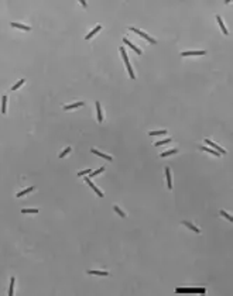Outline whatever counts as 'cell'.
<instances>
[{
	"mask_svg": "<svg viewBox=\"0 0 233 296\" xmlns=\"http://www.w3.org/2000/svg\"><path fill=\"white\" fill-rule=\"evenodd\" d=\"M130 30H132V31H134V32H136V34H138L140 37H143V38H144V40H147V41H148V42H151V44H155V40H154V38H151V37H150V35H147L146 32L140 31V30H138V28H134V27H132V28H130Z\"/></svg>",
	"mask_w": 233,
	"mask_h": 296,
	"instance_id": "6da1fadb",
	"label": "cell"
},
{
	"mask_svg": "<svg viewBox=\"0 0 233 296\" xmlns=\"http://www.w3.org/2000/svg\"><path fill=\"white\" fill-rule=\"evenodd\" d=\"M206 144H208V145H211L212 148H215V151H218L220 155H226V150H225V148H222L220 145H218V144H215L213 141H211V140H206Z\"/></svg>",
	"mask_w": 233,
	"mask_h": 296,
	"instance_id": "7a4b0ae2",
	"label": "cell"
},
{
	"mask_svg": "<svg viewBox=\"0 0 233 296\" xmlns=\"http://www.w3.org/2000/svg\"><path fill=\"white\" fill-rule=\"evenodd\" d=\"M85 182H86V183L89 185V186H91V188L93 189V190H95V192H96V195H97V196H99V197H103V193H102V192L99 190V189H97V188L95 186V185H93V183L91 182V179H89V178H85Z\"/></svg>",
	"mask_w": 233,
	"mask_h": 296,
	"instance_id": "3957f363",
	"label": "cell"
},
{
	"mask_svg": "<svg viewBox=\"0 0 233 296\" xmlns=\"http://www.w3.org/2000/svg\"><path fill=\"white\" fill-rule=\"evenodd\" d=\"M92 152H93V154H96L97 157H102L103 159H106V161H112V159H113L112 157H110V155H106V154L100 152V151H97V150H92Z\"/></svg>",
	"mask_w": 233,
	"mask_h": 296,
	"instance_id": "277c9868",
	"label": "cell"
},
{
	"mask_svg": "<svg viewBox=\"0 0 233 296\" xmlns=\"http://www.w3.org/2000/svg\"><path fill=\"white\" fill-rule=\"evenodd\" d=\"M123 41H124V44H127V45H129V47H130V48H132V49H134V51H136V52H137V54H138V55H141V54H143V52H141V49H140V48H137V47H136V45H133V44H132V42H130V41H129L127 38H123Z\"/></svg>",
	"mask_w": 233,
	"mask_h": 296,
	"instance_id": "5b68a950",
	"label": "cell"
},
{
	"mask_svg": "<svg viewBox=\"0 0 233 296\" xmlns=\"http://www.w3.org/2000/svg\"><path fill=\"white\" fill-rule=\"evenodd\" d=\"M182 56H189V55H205V51H188V52H182Z\"/></svg>",
	"mask_w": 233,
	"mask_h": 296,
	"instance_id": "8992f818",
	"label": "cell"
},
{
	"mask_svg": "<svg viewBox=\"0 0 233 296\" xmlns=\"http://www.w3.org/2000/svg\"><path fill=\"white\" fill-rule=\"evenodd\" d=\"M165 175H167V185H168V189H173V183H171V171L170 168H165Z\"/></svg>",
	"mask_w": 233,
	"mask_h": 296,
	"instance_id": "52a82bcc",
	"label": "cell"
},
{
	"mask_svg": "<svg viewBox=\"0 0 233 296\" xmlns=\"http://www.w3.org/2000/svg\"><path fill=\"white\" fill-rule=\"evenodd\" d=\"M85 103L83 102H78V103H72V104H69V106H65V110H72V109H76V107H82Z\"/></svg>",
	"mask_w": 233,
	"mask_h": 296,
	"instance_id": "ba28073f",
	"label": "cell"
},
{
	"mask_svg": "<svg viewBox=\"0 0 233 296\" xmlns=\"http://www.w3.org/2000/svg\"><path fill=\"white\" fill-rule=\"evenodd\" d=\"M216 20H218V24H219V27L222 28L223 34L227 35V30H226V27H225V24H223V21H222V18H220V16H216Z\"/></svg>",
	"mask_w": 233,
	"mask_h": 296,
	"instance_id": "9c48e42d",
	"label": "cell"
},
{
	"mask_svg": "<svg viewBox=\"0 0 233 296\" xmlns=\"http://www.w3.org/2000/svg\"><path fill=\"white\" fill-rule=\"evenodd\" d=\"M96 113H97V120L102 121L103 120V114H102V110H100V103L96 102Z\"/></svg>",
	"mask_w": 233,
	"mask_h": 296,
	"instance_id": "30bf717a",
	"label": "cell"
},
{
	"mask_svg": "<svg viewBox=\"0 0 233 296\" xmlns=\"http://www.w3.org/2000/svg\"><path fill=\"white\" fill-rule=\"evenodd\" d=\"M11 27H17V28H20V30H26V31H30L31 30V27L23 26V24H18V23H11Z\"/></svg>",
	"mask_w": 233,
	"mask_h": 296,
	"instance_id": "8fae6325",
	"label": "cell"
},
{
	"mask_svg": "<svg viewBox=\"0 0 233 296\" xmlns=\"http://www.w3.org/2000/svg\"><path fill=\"white\" fill-rule=\"evenodd\" d=\"M175 292L177 293H192V289L191 288H177Z\"/></svg>",
	"mask_w": 233,
	"mask_h": 296,
	"instance_id": "7c38bea8",
	"label": "cell"
},
{
	"mask_svg": "<svg viewBox=\"0 0 233 296\" xmlns=\"http://www.w3.org/2000/svg\"><path fill=\"white\" fill-rule=\"evenodd\" d=\"M88 274L91 275H102V276H108L109 272H106V271H88Z\"/></svg>",
	"mask_w": 233,
	"mask_h": 296,
	"instance_id": "4fadbf2b",
	"label": "cell"
},
{
	"mask_svg": "<svg viewBox=\"0 0 233 296\" xmlns=\"http://www.w3.org/2000/svg\"><path fill=\"white\" fill-rule=\"evenodd\" d=\"M100 28H102V26H97V27H95V28H93V30H92L91 32H89V34H88L86 37H85V38H86V40H89V38H91V37H93V34H96V32H99V31H100Z\"/></svg>",
	"mask_w": 233,
	"mask_h": 296,
	"instance_id": "5bb4252c",
	"label": "cell"
},
{
	"mask_svg": "<svg viewBox=\"0 0 233 296\" xmlns=\"http://www.w3.org/2000/svg\"><path fill=\"white\" fill-rule=\"evenodd\" d=\"M184 224H185V226H187V227H189L191 230H194V231H195V233H201V230H199L198 227H195V226H194V224H192V223H189V221H184Z\"/></svg>",
	"mask_w": 233,
	"mask_h": 296,
	"instance_id": "9a60e30c",
	"label": "cell"
},
{
	"mask_svg": "<svg viewBox=\"0 0 233 296\" xmlns=\"http://www.w3.org/2000/svg\"><path fill=\"white\" fill-rule=\"evenodd\" d=\"M31 190H34V186H30V188H27V189H24V190H21L20 193H17V197H21L23 195H27V193H30Z\"/></svg>",
	"mask_w": 233,
	"mask_h": 296,
	"instance_id": "2e32d148",
	"label": "cell"
},
{
	"mask_svg": "<svg viewBox=\"0 0 233 296\" xmlns=\"http://www.w3.org/2000/svg\"><path fill=\"white\" fill-rule=\"evenodd\" d=\"M6 106H7V96H3L2 97V113L3 114L6 113Z\"/></svg>",
	"mask_w": 233,
	"mask_h": 296,
	"instance_id": "e0dca14e",
	"label": "cell"
},
{
	"mask_svg": "<svg viewBox=\"0 0 233 296\" xmlns=\"http://www.w3.org/2000/svg\"><path fill=\"white\" fill-rule=\"evenodd\" d=\"M177 152H178V150H170V151H165V152H162L161 157L165 158V157H168V155H173V154H177Z\"/></svg>",
	"mask_w": 233,
	"mask_h": 296,
	"instance_id": "ac0fdd59",
	"label": "cell"
},
{
	"mask_svg": "<svg viewBox=\"0 0 233 296\" xmlns=\"http://www.w3.org/2000/svg\"><path fill=\"white\" fill-rule=\"evenodd\" d=\"M170 141H171V138L168 137V138H165V140H161V141L155 142V144H154V147H161V145H164V144H167V142H170Z\"/></svg>",
	"mask_w": 233,
	"mask_h": 296,
	"instance_id": "d6986e66",
	"label": "cell"
},
{
	"mask_svg": "<svg viewBox=\"0 0 233 296\" xmlns=\"http://www.w3.org/2000/svg\"><path fill=\"white\" fill-rule=\"evenodd\" d=\"M126 66H127V71H129L130 78H132V79H134V78H136V75H134V72H133V69H132V65H130V62L126 64Z\"/></svg>",
	"mask_w": 233,
	"mask_h": 296,
	"instance_id": "ffe728a7",
	"label": "cell"
},
{
	"mask_svg": "<svg viewBox=\"0 0 233 296\" xmlns=\"http://www.w3.org/2000/svg\"><path fill=\"white\" fill-rule=\"evenodd\" d=\"M14 281H16V279L11 278V281H10V288H9V295H10V296L13 295V292H14Z\"/></svg>",
	"mask_w": 233,
	"mask_h": 296,
	"instance_id": "44dd1931",
	"label": "cell"
},
{
	"mask_svg": "<svg viewBox=\"0 0 233 296\" xmlns=\"http://www.w3.org/2000/svg\"><path fill=\"white\" fill-rule=\"evenodd\" d=\"M202 150H203V151H208V152H211V154H213V155H216V157H219V155H220V154L218 152V151L212 150V148H208V147H203Z\"/></svg>",
	"mask_w": 233,
	"mask_h": 296,
	"instance_id": "7402d4cb",
	"label": "cell"
},
{
	"mask_svg": "<svg viewBox=\"0 0 233 296\" xmlns=\"http://www.w3.org/2000/svg\"><path fill=\"white\" fill-rule=\"evenodd\" d=\"M167 130H160V131H151L150 135H165Z\"/></svg>",
	"mask_w": 233,
	"mask_h": 296,
	"instance_id": "603a6c76",
	"label": "cell"
},
{
	"mask_svg": "<svg viewBox=\"0 0 233 296\" xmlns=\"http://www.w3.org/2000/svg\"><path fill=\"white\" fill-rule=\"evenodd\" d=\"M24 82H26V79H20V80L17 82V83H16V85L13 86V88H11V90H17V89H18L21 85H24Z\"/></svg>",
	"mask_w": 233,
	"mask_h": 296,
	"instance_id": "cb8c5ba5",
	"label": "cell"
},
{
	"mask_svg": "<svg viewBox=\"0 0 233 296\" xmlns=\"http://www.w3.org/2000/svg\"><path fill=\"white\" fill-rule=\"evenodd\" d=\"M120 52H122V56H123L124 62L127 64L129 62V58H127V54H126V51H124V47H120Z\"/></svg>",
	"mask_w": 233,
	"mask_h": 296,
	"instance_id": "d4e9b609",
	"label": "cell"
},
{
	"mask_svg": "<svg viewBox=\"0 0 233 296\" xmlns=\"http://www.w3.org/2000/svg\"><path fill=\"white\" fill-rule=\"evenodd\" d=\"M21 213H38V209H21Z\"/></svg>",
	"mask_w": 233,
	"mask_h": 296,
	"instance_id": "484cf974",
	"label": "cell"
},
{
	"mask_svg": "<svg viewBox=\"0 0 233 296\" xmlns=\"http://www.w3.org/2000/svg\"><path fill=\"white\" fill-rule=\"evenodd\" d=\"M71 150H72V148H69V147H68V148H65V150L62 151V152L59 154V158H64V157H65V155H67V154H69V152H71Z\"/></svg>",
	"mask_w": 233,
	"mask_h": 296,
	"instance_id": "4316f807",
	"label": "cell"
},
{
	"mask_svg": "<svg viewBox=\"0 0 233 296\" xmlns=\"http://www.w3.org/2000/svg\"><path fill=\"white\" fill-rule=\"evenodd\" d=\"M220 214H222V216H225V217H226V219H227L229 221H233V217H232L230 214H227V213L225 212V210H220Z\"/></svg>",
	"mask_w": 233,
	"mask_h": 296,
	"instance_id": "83f0119b",
	"label": "cell"
},
{
	"mask_svg": "<svg viewBox=\"0 0 233 296\" xmlns=\"http://www.w3.org/2000/svg\"><path fill=\"white\" fill-rule=\"evenodd\" d=\"M114 210H116V213H117V214H119L120 217H126V213L122 212L120 209H119V206H114Z\"/></svg>",
	"mask_w": 233,
	"mask_h": 296,
	"instance_id": "f1b7e54d",
	"label": "cell"
},
{
	"mask_svg": "<svg viewBox=\"0 0 233 296\" xmlns=\"http://www.w3.org/2000/svg\"><path fill=\"white\" fill-rule=\"evenodd\" d=\"M103 171H105V168H103V166H102V168H99V169H97V171H93V172H92V174H91V176H95V175H97V174H100V172H103Z\"/></svg>",
	"mask_w": 233,
	"mask_h": 296,
	"instance_id": "f546056e",
	"label": "cell"
},
{
	"mask_svg": "<svg viewBox=\"0 0 233 296\" xmlns=\"http://www.w3.org/2000/svg\"><path fill=\"white\" fill-rule=\"evenodd\" d=\"M91 172V169H85V171H81L79 174H78V176H83V175H86V174H89Z\"/></svg>",
	"mask_w": 233,
	"mask_h": 296,
	"instance_id": "4dcf8cb0",
	"label": "cell"
},
{
	"mask_svg": "<svg viewBox=\"0 0 233 296\" xmlns=\"http://www.w3.org/2000/svg\"><path fill=\"white\" fill-rule=\"evenodd\" d=\"M81 4H82L83 7H86V2H85V0H81Z\"/></svg>",
	"mask_w": 233,
	"mask_h": 296,
	"instance_id": "1f68e13d",
	"label": "cell"
}]
</instances>
